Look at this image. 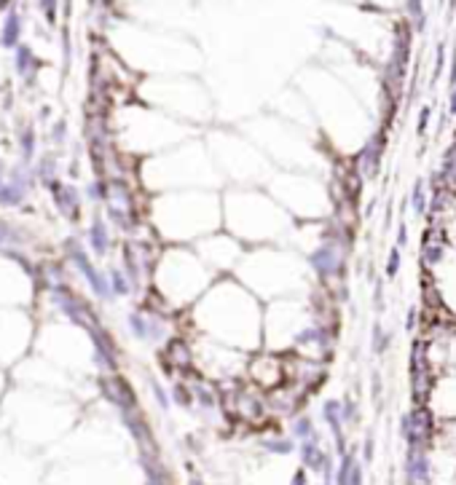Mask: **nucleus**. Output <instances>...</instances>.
<instances>
[{
  "instance_id": "obj_1",
  "label": "nucleus",
  "mask_w": 456,
  "mask_h": 485,
  "mask_svg": "<svg viewBox=\"0 0 456 485\" xmlns=\"http://www.w3.org/2000/svg\"><path fill=\"white\" fill-rule=\"evenodd\" d=\"M91 244H94V250L97 252H105V244H108V239H105V228H102L100 223L97 225H91Z\"/></svg>"
}]
</instances>
